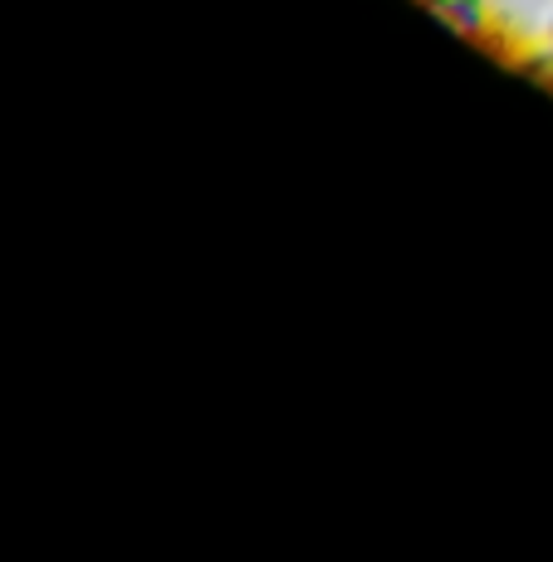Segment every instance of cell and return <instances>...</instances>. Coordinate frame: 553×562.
Listing matches in <instances>:
<instances>
[{"instance_id":"2","label":"cell","mask_w":553,"mask_h":562,"mask_svg":"<svg viewBox=\"0 0 553 562\" xmlns=\"http://www.w3.org/2000/svg\"><path fill=\"white\" fill-rule=\"evenodd\" d=\"M515 69L524 74L529 83H539V89H544V93H553V49H549V45L524 49V54H519V59H515Z\"/></svg>"},{"instance_id":"1","label":"cell","mask_w":553,"mask_h":562,"mask_svg":"<svg viewBox=\"0 0 553 562\" xmlns=\"http://www.w3.org/2000/svg\"><path fill=\"white\" fill-rule=\"evenodd\" d=\"M427 10L465 40L485 35V25H490V5H485V0H427Z\"/></svg>"},{"instance_id":"3","label":"cell","mask_w":553,"mask_h":562,"mask_svg":"<svg viewBox=\"0 0 553 562\" xmlns=\"http://www.w3.org/2000/svg\"><path fill=\"white\" fill-rule=\"evenodd\" d=\"M539 40L553 49V0H549V10H544V20H539Z\"/></svg>"}]
</instances>
